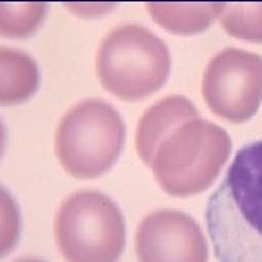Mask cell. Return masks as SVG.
I'll return each instance as SVG.
<instances>
[{
	"label": "cell",
	"instance_id": "obj_1",
	"mask_svg": "<svg viewBox=\"0 0 262 262\" xmlns=\"http://www.w3.org/2000/svg\"><path fill=\"white\" fill-rule=\"evenodd\" d=\"M219 262H262V140L234 155L206 208Z\"/></svg>",
	"mask_w": 262,
	"mask_h": 262
},
{
	"label": "cell",
	"instance_id": "obj_2",
	"mask_svg": "<svg viewBox=\"0 0 262 262\" xmlns=\"http://www.w3.org/2000/svg\"><path fill=\"white\" fill-rule=\"evenodd\" d=\"M232 153L225 128L201 117L178 124L156 146L149 168L172 196H191L213 185Z\"/></svg>",
	"mask_w": 262,
	"mask_h": 262
},
{
	"label": "cell",
	"instance_id": "obj_3",
	"mask_svg": "<svg viewBox=\"0 0 262 262\" xmlns=\"http://www.w3.org/2000/svg\"><path fill=\"white\" fill-rule=\"evenodd\" d=\"M170 66L163 39L139 24L113 29L95 57L102 88L124 102H137L158 92L168 80Z\"/></svg>",
	"mask_w": 262,
	"mask_h": 262
},
{
	"label": "cell",
	"instance_id": "obj_4",
	"mask_svg": "<svg viewBox=\"0 0 262 262\" xmlns=\"http://www.w3.org/2000/svg\"><path fill=\"white\" fill-rule=\"evenodd\" d=\"M125 124L111 103L88 98L73 105L58 122L56 156L76 179L102 177L120 159Z\"/></svg>",
	"mask_w": 262,
	"mask_h": 262
},
{
	"label": "cell",
	"instance_id": "obj_5",
	"mask_svg": "<svg viewBox=\"0 0 262 262\" xmlns=\"http://www.w3.org/2000/svg\"><path fill=\"white\" fill-rule=\"evenodd\" d=\"M54 234L66 262H118L127 241L120 207L94 189L73 192L61 203Z\"/></svg>",
	"mask_w": 262,
	"mask_h": 262
},
{
	"label": "cell",
	"instance_id": "obj_6",
	"mask_svg": "<svg viewBox=\"0 0 262 262\" xmlns=\"http://www.w3.org/2000/svg\"><path fill=\"white\" fill-rule=\"evenodd\" d=\"M201 91L217 117L234 124L249 121L262 102V57L239 48L217 53L207 64Z\"/></svg>",
	"mask_w": 262,
	"mask_h": 262
},
{
	"label": "cell",
	"instance_id": "obj_7",
	"mask_svg": "<svg viewBox=\"0 0 262 262\" xmlns=\"http://www.w3.org/2000/svg\"><path fill=\"white\" fill-rule=\"evenodd\" d=\"M139 262H207L208 244L187 213L159 210L141 220L136 233Z\"/></svg>",
	"mask_w": 262,
	"mask_h": 262
},
{
	"label": "cell",
	"instance_id": "obj_8",
	"mask_svg": "<svg viewBox=\"0 0 262 262\" xmlns=\"http://www.w3.org/2000/svg\"><path fill=\"white\" fill-rule=\"evenodd\" d=\"M200 117L195 105L185 96L170 95L149 106L141 115L136 130V150L149 168L156 146L173 127Z\"/></svg>",
	"mask_w": 262,
	"mask_h": 262
},
{
	"label": "cell",
	"instance_id": "obj_9",
	"mask_svg": "<svg viewBox=\"0 0 262 262\" xmlns=\"http://www.w3.org/2000/svg\"><path fill=\"white\" fill-rule=\"evenodd\" d=\"M225 2H147L151 19L177 35H195L210 28L222 13Z\"/></svg>",
	"mask_w": 262,
	"mask_h": 262
},
{
	"label": "cell",
	"instance_id": "obj_10",
	"mask_svg": "<svg viewBox=\"0 0 262 262\" xmlns=\"http://www.w3.org/2000/svg\"><path fill=\"white\" fill-rule=\"evenodd\" d=\"M39 70L28 54L0 48V106H15L29 101L39 88Z\"/></svg>",
	"mask_w": 262,
	"mask_h": 262
},
{
	"label": "cell",
	"instance_id": "obj_11",
	"mask_svg": "<svg viewBox=\"0 0 262 262\" xmlns=\"http://www.w3.org/2000/svg\"><path fill=\"white\" fill-rule=\"evenodd\" d=\"M219 18L230 37L255 44L262 42V2L225 3Z\"/></svg>",
	"mask_w": 262,
	"mask_h": 262
},
{
	"label": "cell",
	"instance_id": "obj_12",
	"mask_svg": "<svg viewBox=\"0 0 262 262\" xmlns=\"http://www.w3.org/2000/svg\"><path fill=\"white\" fill-rule=\"evenodd\" d=\"M47 9L46 3L19 6L0 5V34L8 37H27L44 20Z\"/></svg>",
	"mask_w": 262,
	"mask_h": 262
},
{
	"label": "cell",
	"instance_id": "obj_13",
	"mask_svg": "<svg viewBox=\"0 0 262 262\" xmlns=\"http://www.w3.org/2000/svg\"><path fill=\"white\" fill-rule=\"evenodd\" d=\"M22 219L10 192L0 185V258L9 255L19 242Z\"/></svg>",
	"mask_w": 262,
	"mask_h": 262
},
{
	"label": "cell",
	"instance_id": "obj_14",
	"mask_svg": "<svg viewBox=\"0 0 262 262\" xmlns=\"http://www.w3.org/2000/svg\"><path fill=\"white\" fill-rule=\"evenodd\" d=\"M70 12L80 18H101L117 8L114 2H70L66 3Z\"/></svg>",
	"mask_w": 262,
	"mask_h": 262
},
{
	"label": "cell",
	"instance_id": "obj_15",
	"mask_svg": "<svg viewBox=\"0 0 262 262\" xmlns=\"http://www.w3.org/2000/svg\"><path fill=\"white\" fill-rule=\"evenodd\" d=\"M5 144H6V130H5L3 124L0 121V159H2V155H3Z\"/></svg>",
	"mask_w": 262,
	"mask_h": 262
},
{
	"label": "cell",
	"instance_id": "obj_16",
	"mask_svg": "<svg viewBox=\"0 0 262 262\" xmlns=\"http://www.w3.org/2000/svg\"><path fill=\"white\" fill-rule=\"evenodd\" d=\"M15 262H44L42 259H39V258H19L18 261Z\"/></svg>",
	"mask_w": 262,
	"mask_h": 262
}]
</instances>
